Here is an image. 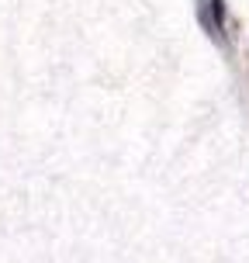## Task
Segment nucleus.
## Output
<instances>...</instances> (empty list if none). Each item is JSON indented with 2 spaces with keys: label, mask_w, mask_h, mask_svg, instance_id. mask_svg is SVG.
Here are the masks:
<instances>
[{
  "label": "nucleus",
  "mask_w": 249,
  "mask_h": 263,
  "mask_svg": "<svg viewBox=\"0 0 249 263\" xmlns=\"http://www.w3.org/2000/svg\"><path fill=\"white\" fill-rule=\"evenodd\" d=\"M208 28H211V31H215V35H222V28H225V0H211Z\"/></svg>",
  "instance_id": "nucleus-1"
}]
</instances>
